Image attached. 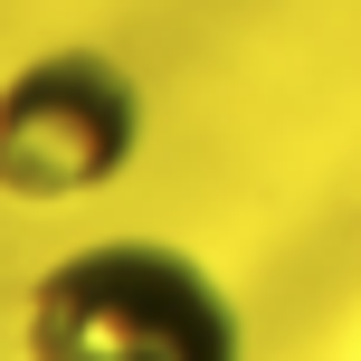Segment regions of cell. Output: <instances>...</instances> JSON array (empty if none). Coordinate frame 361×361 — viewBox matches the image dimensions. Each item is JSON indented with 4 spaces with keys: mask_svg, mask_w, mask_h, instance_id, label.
<instances>
[{
    "mask_svg": "<svg viewBox=\"0 0 361 361\" xmlns=\"http://www.w3.org/2000/svg\"><path fill=\"white\" fill-rule=\"evenodd\" d=\"M29 361H238V314L180 247L105 238L38 276Z\"/></svg>",
    "mask_w": 361,
    "mask_h": 361,
    "instance_id": "1",
    "label": "cell"
},
{
    "mask_svg": "<svg viewBox=\"0 0 361 361\" xmlns=\"http://www.w3.org/2000/svg\"><path fill=\"white\" fill-rule=\"evenodd\" d=\"M143 143V95L114 57H38L0 86V190L19 200H76L105 190Z\"/></svg>",
    "mask_w": 361,
    "mask_h": 361,
    "instance_id": "2",
    "label": "cell"
}]
</instances>
